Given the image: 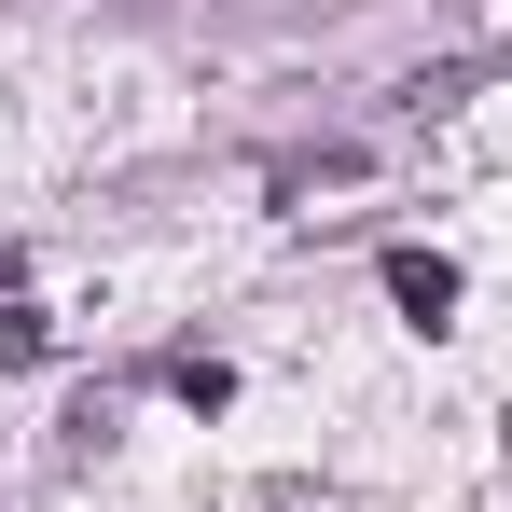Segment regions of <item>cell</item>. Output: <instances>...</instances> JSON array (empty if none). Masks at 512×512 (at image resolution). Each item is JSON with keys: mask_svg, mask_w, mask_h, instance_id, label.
I'll list each match as a JSON object with an SVG mask.
<instances>
[{"mask_svg": "<svg viewBox=\"0 0 512 512\" xmlns=\"http://www.w3.org/2000/svg\"><path fill=\"white\" fill-rule=\"evenodd\" d=\"M388 305H402L416 333H443V319H457V263H443V250H402V263H388Z\"/></svg>", "mask_w": 512, "mask_h": 512, "instance_id": "obj_1", "label": "cell"}]
</instances>
